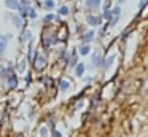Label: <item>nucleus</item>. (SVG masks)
<instances>
[{
  "label": "nucleus",
  "instance_id": "7",
  "mask_svg": "<svg viewBox=\"0 0 148 137\" xmlns=\"http://www.w3.org/2000/svg\"><path fill=\"white\" fill-rule=\"evenodd\" d=\"M53 5H54V3H53L51 0H46V2H45V6H46V8H53Z\"/></svg>",
  "mask_w": 148,
  "mask_h": 137
},
{
  "label": "nucleus",
  "instance_id": "8",
  "mask_svg": "<svg viewBox=\"0 0 148 137\" xmlns=\"http://www.w3.org/2000/svg\"><path fill=\"white\" fill-rule=\"evenodd\" d=\"M0 48H2V50L5 48V37H0Z\"/></svg>",
  "mask_w": 148,
  "mask_h": 137
},
{
  "label": "nucleus",
  "instance_id": "9",
  "mask_svg": "<svg viewBox=\"0 0 148 137\" xmlns=\"http://www.w3.org/2000/svg\"><path fill=\"white\" fill-rule=\"evenodd\" d=\"M88 53H89V48H88V46L81 48V54H88Z\"/></svg>",
  "mask_w": 148,
  "mask_h": 137
},
{
  "label": "nucleus",
  "instance_id": "6",
  "mask_svg": "<svg viewBox=\"0 0 148 137\" xmlns=\"http://www.w3.org/2000/svg\"><path fill=\"white\" fill-rule=\"evenodd\" d=\"M83 70H84V65H83V64H80V65L77 67V75H81V73H83Z\"/></svg>",
  "mask_w": 148,
  "mask_h": 137
},
{
  "label": "nucleus",
  "instance_id": "1",
  "mask_svg": "<svg viewBox=\"0 0 148 137\" xmlns=\"http://www.w3.org/2000/svg\"><path fill=\"white\" fill-rule=\"evenodd\" d=\"M43 65H45V59H43L42 56H38V57H37V64H35V67L40 70V69H43Z\"/></svg>",
  "mask_w": 148,
  "mask_h": 137
},
{
  "label": "nucleus",
  "instance_id": "15",
  "mask_svg": "<svg viewBox=\"0 0 148 137\" xmlns=\"http://www.w3.org/2000/svg\"><path fill=\"white\" fill-rule=\"evenodd\" d=\"M145 2H147V0H140V6H143V5H145Z\"/></svg>",
  "mask_w": 148,
  "mask_h": 137
},
{
  "label": "nucleus",
  "instance_id": "5",
  "mask_svg": "<svg viewBox=\"0 0 148 137\" xmlns=\"http://www.w3.org/2000/svg\"><path fill=\"white\" fill-rule=\"evenodd\" d=\"M97 64H100V53L94 54V65H97Z\"/></svg>",
  "mask_w": 148,
  "mask_h": 137
},
{
  "label": "nucleus",
  "instance_id": "2",
  "mask_svg": "<svg viewBox=\"0 0 148 137\" xmlns=\"http://www.w3.org/2000/svg\"><path fill=\"white\" fill-rule=\"evenodd\" d=\"M88 22H89L91 25H97L99 24V18H96V16H89V18H88Z\"/></svg>",
  "mask_w": 148,
  "mask_h": 137
},
{
  "label": "nucleus",
  "instance_id": "14",
  "mask_svg": "<svg viewBox=\"0 0 148 137\" xmlns=\"http://www.w3.org/2000/svg\"><path fill=\"white\" fill-rule=\"evenodd\" d=\"M35 16H37L35 11H34V10H30V18H35Z\"/></svg>",
  "mask_w": 148,
  "mask_h": 137
},
{
  "label": "nucleus",
  "instance_id": "12",
  "mask_svg": "<svg viewBox=\"0 0 148 137\" xmlns=\"http://www.w3.org/2000/svg\"><path fill=\"white\" fill-rule=\"evenodd\" d=\"M69 88V83L67 81H62V89H64V91H65V89H67Z\"/></svg>",
  "mask_w": 148,
  "mask_h": 137
},
{
  "label": "nucleus",
  "instance_id": "10",
  "mask_svg": "<svg viewBox=\"0 0 148 137\" xmlns=\"http://www.w3.org/2000/svg\"><path fill=\"white\" fill-rule=\"evenodd\" d=\"M13 21H14V25H18V27L21 25V21H19V18H13Z\"/></svg>",
  "mask_w": 148,
  "mask_h": 137
},
{
  "label": "nucleus",
  "instance_id": "13",
  "mask_svg": "<svg viewBox=\"0 0 148 137\" xmlns=\"http://www.w3.org/2000/svg\"><path fill=\"white\" fill-rule=\"evenodd\" d=\"M61 13H62V14H67V8H65V6H62V8H61Z\"/></svg>",
  "mask_w": 148,
  "mask_h": 137
},
{
  "label": "nucleus",
  "instance_id": "11",
  "mask_svg": "<svg viewBox=\"0 0 148 137\" xmlns=\"http://www.w3.org/2000/svg\"><path fill=\"white\" fill-rule=\"evenodd\" d=\"M91 38H92V32H89V34H86V38H84V40H86V41H89Z\"/></svg>",
  "mask_w": 148,
  "mask_h": 137
},
{
  "label": "nucleus",
  "instance_id": "3",
  "mask_svg": "<svg viewBox=\"0 0 148 137\" xmlns=\"http://www.w3.org/2000/svg\"><path fill=\"white\" fill-rule=\"evenodd\" d=\"M100 3V0H86V5L89 6V8H94V6H97Z\"/></svg>",
  "mask_w": 148,
  "mask_h": 137
},
{
  "label": "nucleus",
  "instance_id": "4",
  "mask_svg": "<svg viewBox=\"0 0 148 137\" xmlns=\"http://www.w3.org/2000/svg\"><path fill=\"white\" fill-rule=\"evenodd\" d=\"M7 6H10V8H18V0H7Z\"/></svg>",
  "mask_w": 148,
  "mask_h": 137
}]
</instances>
